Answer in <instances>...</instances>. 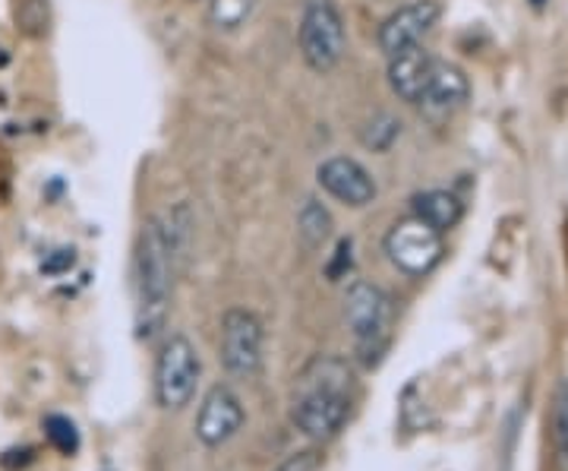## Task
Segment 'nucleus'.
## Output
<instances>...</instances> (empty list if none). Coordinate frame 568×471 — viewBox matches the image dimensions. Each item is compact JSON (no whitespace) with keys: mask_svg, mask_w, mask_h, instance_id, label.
<instances>
[{"mask_svg":"<svg viewBox=\"0 0 568 471\" xmlns=\"http://www.w3.org/2000/svg\"><path fill=\"white\" fill-rule=\"evenodd\" d=\"M244 428V405L231 387H212L196 414V437L205 447H224Z\"/></svg>","mask_w":568,"mask_h":471,"instance_id":"9b49d317","label":"nucleus"},{"mask_svg":"<svg viewBox=\"0 0 568 471\" xmlns=\"http://www.w3.org/2000/svg\"><path fill=\"white\" fill-rule=\"evenodd\" d=\"M443 234L429 228L420 219L407 216L395 222L386 234V253L395 267L407 275H426L429 269L443 260Z\"/></svg>","mask_w":568,"mask_h":471,"instance_id":"0eeeda50","label":"nucleus"},{"mask_svg":"<svg viewBox=\"0 0 568 471\" xmlns=\"http://www.w3.org/2000/svg\"><path fill=\"white\" fill-rule=\"evenodd\" d=\"M345 323L364 368H376L386 358L395 329V301L386 288L373 282H351L345 294Z\"/></svg>","mask_w":568,"mask_h":471,"instance_id":"7ed1b4c3","label":"nucleus"},{"mask_svg":"<svg viewBox=\"0 0 568 471\" xmlns=\"http://www.w3.org/2000/svg\"><path fill=\"white\" fill-rule=\"evenodd\" d=\"M549 447L556 455V465L568 471V380H559L552 390L549 405Z\"/></svg>","mask_w":568,"mask_h":471,"instance_id":"4468645a","label":"nucleus"},{"mask_svg":"<svg viewBox=\"0 0 568 471\" xmlns=\"http://www.w3.org/2000/svg\"><path fill=\"white\" fill-rule=\"evenodd\" d=\"M44 437L63 455H73V452L80 450V431H77V424L67 414H48L44 418Z\"/></svg>","mask_w":568,"mask_h":471,"instance_id":"a211bd4d","label":"nucleus"},{"mask_svg":"<svg viewBox=\"0 0 568 471\" xmlns=\"http://www.w3.org/2000/svg\"><path fill=\"white\" fill-rule=\"evenodd\" d=\"M316 469H320L316 452H297V455H291L287 462L278 465V471H316Z\"/></svg>","mask_w":568,"mask_h":471,"instance_id":"412c9836","label":"nucleus"},{"mask_svg":"<svg viewBox=\"0 0 568 471\" xmlns=\"http://www.w3.org/2000/svg\"><path fill=\"white\" fill-rule=\"evenodd\" d=\"M297 234L306 250H320L332 234V212L320 200H304L297 212Z\"/></svg>","mask_w":568,"mask_h":471,"instance_id":"2eb2a0df","label":"nucleus"},{"mask_svg":"<svg viewBox=\"0 0 568 471\" xmlns=\"http://www.w3.org/2000/svg\"><path fill=\"white\" fill-rule=\"evenodd\" d=\"M316 181L325 193L351 209H364L376 200V181L357 159L332 156L316 168Z\"/></svg>","mask_w":568,"mask_h":471,"instance_id":"1a4fd4ad","label":"nucleus"},{"mask_svg":"<svg viewBox=\"0 0 568 471\" xmlns=\"http://www.w3.org/2000/svg\"><path fill=\"white\" fill-rule=\"evenodd\" d=\"M433 61H436V58L426 51L424 44H410L405 51L392 54V58H388V89H392L402 102L417 104Z\"/></svg>","mask_w":568,"mask_h":471,"instance_id":"f8f14e48","label":"nucleus"},{"mask_svg":"<svg viewBox=\"0 0 568 471\" xmlns=\"http://www.w3.org/2000/svg\"><path fill=\"white\" fill-rule=\"evenodd\" d=\"M462 200L448 190H426L420 197H414V219H420L429 228H436L439 234H446L448 228L462 222Z\"/></svg>","mask_w":568,"mask_h":471,"instance_id":"ddd939ff","label":"nucleus"},{"mask_svg":"<svg viewBox=\"0 0 568 471\" xmlns=\"http://www.w3.org/2000/svg\"><path fill=\"white\" fill-rule=\"evenodd\" d=\"M354 267V241L351 238H342L338 247H335V257L328 260V267H325V275H328V282H338V279H345L347 272Z\"/></svg>","mask_w":568,"mask_h":471,"instance_id":"aec40b11","label":"nucleus"},{"mask_svg":"<svg viewBox=\"0 0 568 471\" xmlns=\"http://www.w3.org/2000/svg\"><path fill=\"white\" fill-rule=\"evenodd\" d=\"M398 137H402V121L392 118V114H376V118L361 130V143H364L369 152H388L392 146L398 143Z\"/></svg>","mask_w":568,"mask_h":471,"instance_id":"f3484780","label":"nucleus"},{"mask_svg":"<svg viewBox=\"0 0 568 471\" xmlns=\"http://www.w3.org/2000/svg\"><path fill=\"white\" fill-rule=\"evenodd\" d=\"M17 22L26 36L41 39L48 32V0H20L17 3Z\"/></svg>","mask_w":568,"mask_h":471,"instance_id":"6ab92c4d","label":"nucleus"},{"mask_svg":"<svg viewBox=\"0 0 568 471\" xmlns=\"http://www.w3.org/2000/svg\"><path fill=\"white\" fill-rule=\"evenodd\" d=\"M297 41L313 73H332L345 58V20L335 0H304Z\"/></svg>","mask_w":568,"mask_h":471,"instance_id":"20e7f679","label":"nucleus"},{"mask_svg":"<svg viewBox=\"0 0 568 471\" xmlns=\"http://www.w3.org/2000/svg\"><path fill=\"white\" fill-rule=\"evenodd\" d=\"M443 17L439 0H414L398 7L383 26H379V48L388 58L405 51L410 44H424V39L433 32V26Z\"/></svg>","mask_w":568,"mask_h":471,"instance_id":"6e6552de","label":"nucleus"},{"mask_svg":"<svg viewBox=\"0 0 568 471\" xmlns=\"http://www.w3.org/2000/svg\"><path fill=\"white\" fill-rule=\"evenodd\" d=\"M200 383V354L186 335H171L155 361V399L168 411L193 402Z\"/></svg>","mask_w":568,"mask_h":471,"instance_id":"39448f33","label":"nucleus"},{"mask_svg":"<svg viewBox=\"0 0 568 471\" xmlns=\"http://www.w3.org/2000/svg\"><path fill=\"white\" fill-rule=\"evenodd\" d=\"M190 234V212L186 206H178L164 219H149L136 241V335L142 342H152L164 329L168 304H171V288L178 260L183 257Z\"/></svg>","mask_w":568,"mask_h":471,"instance_id":"f257e3e1","label":"nucleus"},{"mask_svg":"<svg viewBox=\"0 0 568 471\" xmlns=\"http://www.w3.org/2000/svg\"><path fill=\"white\" fill-rule=\"evenodd\" d=\"M263 320L253 310H227L222 320V342H219V354H222L224 370L231 377L250 380L263 368Z\"/></svg>","mask_w":568,"mask_h":471,"instance_id":"423d86ee","label":"nucleus"},{"mask_svg":"<svg viewBox=\"0 0 568 471\" xmlns=\"http://www.w3.org/2000/svg\"><path fill=\"white\" fill-rule=\"evenodd\" d=\"M357 395V373L342 354H316L294 377L291 421L310 440H328L345 428Z\"/></svg>","mask_w":568,"mask_h":471,"instance_id":"f03ea898","label":"nucleus"},{"mask_svg":"<svg viewBox=\"0 0 568 471\" xmlns=\"http://www.w3.org/2000/svg\"><path fill=\"white\" fill-rule=\"evenodd\" d=\"M256 3L260 0H209V20L222 32H234L253 17Z\"/></svg>","mask_w":568,"mask_h":471,"instance_id":"dca6fc26","label":"nucleus"},{"mask_svg":"<svg viewBox=\"0 0 568 471\" xmlns=\"http://www.w3.org/2000/svg\"><path fill=\"white\" fill-rule=\"evenodd\" d=\"M467 96H470V82H467L465 70L448 61H433L417 104H420V111H424L429 121L443 123L455 111L465 108Z\"/></svg>","mask_w":568,"mask_h":471,"instance_id":"9d476101","label":"nucleus"}]
</instances>
